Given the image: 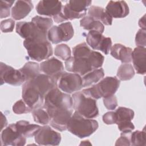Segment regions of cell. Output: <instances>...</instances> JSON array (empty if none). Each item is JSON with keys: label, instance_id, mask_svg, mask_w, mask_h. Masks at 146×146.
Returning <instances> with one entry per match:
<instances>
[{"label": "cell", "instance_id": "cell-18", "mask_svg": "<svg viewBox=\"0 0 146 146\" xmlns=\"http://www.w3.org/2000/svg\"><path fill=\"white\" fill-rule=\"evenodd\" d=\"M62 4L59 1H40L36 6L37 13L42 15L55 17L62 10Z\"/></svg>", "mask_w": 146, "mask_h": 146}, {"label": "cell", "instance_id": "cell-32", "mask_svg": "<svg viewBox=\"0 0 146 146\" xmlns=\"http://www.w3.org/2000/svg\"><path fill=\"white\" fill-rule=\"evenodd\" d=\"M92 50L86 43H82L75 46L72 49L73 56L76 58H88Z\"/></svg>", "mask_w": 146, "mask_h": 146}, {"label": "cell", "instance_id": "cell-22", "mask_svg": "<svg viewBox=\"0 0 146 146\" xmlns=\"http://www.w3.org/2000/svg\"><path fill=\"white\" fill-rule=\"evenodd\" d=\"M132 50L120 43H116L110 49V54L115 59L120 60L123 63L132 62Z\"/></svg>", "mask_w": 146, "mask_h": 146}, {"label": "cell", "instance_id": "cell-38", "mask_svg": "<svg viewBox=\"0 0 146 146\" xmlns=\"http://www.w3.org/2000/svg\"><path fill=\"white\" fill-rule=\"evenodd\" d=\"M14 1H1L0 14L1 18H6L10 15V7L14 3Z\"/></svg>", "mask_w": 146, "mask_h": 146}, {"label": "cell", "instance_id": "cell-11", "mask_svg": "<svg viewBox=\"0 0 146 146\" xmlns=\"http://www.w3.org/2000/svg\"><path fill=\"white\" fill-rule=\"evenodd\" d=\"M1 139L2 145L22 146L26 141V137L19 132L15 123L10 124L2 131Z\"/></svg>", "mask_w": 146, "mask_h": 146}, {"label": "cell", "instance_id": "cell-2", "mask_svg": "<svg viewBox=\"0 0 146 146\" xmlns=\"http://www.w3.org/2000/svg\"><path fill=\"white\" fill-rule=\"evenodd\" d=\"M120 86V80L116 77L107 76L97 84L84 89L83 92L87 96L96 100L115 94Z\"/></svg>", "mask_w": 146, "mask_h": 146}, {"label": "cell", "instance_id": "cell-36", "mask_svg": "<svg viewBox=\"0 0 146 146\" xmlns=\"http://www.w3.org/2000/svg\"><path fill=\"white\" fill-rule=\"evenodd\" d=\"M13 111L16 114L27 113L32 112L33 110L30 108L23 99L16 102L13 106Z\"/></svg>", "mask_w": 146, "mask_h": 146}, {"label": "cell", "instance_id": "cell-4", "mask_svg": "<svg viewBox=\"0 0 146 146\" xmlns=\"http://www.w3.org/2000/svg\"><path fill=\"white\" fill-rule=\"evenodd\" d=\"M91 3V1H69L63 6L61 13L53 18L54 20L56 23H60L67 20L83 18Z\"/></svg>", "mask_w": 146, "mask_h": 146}, {"label": "cell", "instance_id": "cell-40", "mask_svg": "<svg viewBox=\"0 0 146 146\" xmlns=\"http://www.w3.org/2000/svg\"><path fill=\"white\" fill-rule=\"evenodd\" d=\"M15 21L12 19H7L1 23V30L3 33H10L13 31Z\"/></svg>", "mask_w": 146, "mask_h": 146}, {"label": "cell", "instance_id": "cell-21", "mask_svg": "<svg viewBox=\"0 0 146 146\" xmlns=\"http://www.w3.org/2000/svg\"><path fill=\"white\" fill-rule=\"evenodd\" d=\"M146 48L144 47L137 46L132 52V61L133 67L139 74L144 75L146 72L145 67Z\"/></svg>", "mask_w": 146, "mask_h": 146}, {"label": "cell", "instance_id": "cell-31", "mask_svg": "<svg viewBox=\"0 0 146 146\" xmlns=\"http://www.w3.org/2000/svg\"><path fill=\"white\" fill-rule=\"evenodd\" d=\"M31 22L35 23L40 29L46 33H47L48 31L52 27L53 24V21L51 18L42 17L39 15L33 17L31 19Z\"/></svg>", "mask_w": 146, "mask_h": 146}, {"label": "cell", "instance_id": "cell-26", "mask_svg": "<svg viewBox=\"0 0 146 146\" xmlns=\"http://www.w3.org/2000/svg\"><path fill=\"white\" fill-rule=\"evenodd\" d=\"M80 26L84 29L89 31H96L103 33L104 30L103 24L90 16L84 17L80 21Z\"/></svg>", "mask_w": 146, "mask_h": 146}, {"label": "cell", "instance_id": "cell-8", "mask_svg": "<svg viewBox=\"0 0 146 146\" xmlns=\"http://www.w3.org/2000/svg\"><path fill=\"white\" fill-rule=\"evenodd\" d=\"M16 32L22 38L30 40H48L47 33L40 29L33 22H18L16 24Z\"/></svg>", "mask_w": 146, "mask_h": 146}, {"label": "cell", "instance_id": "cell-5", "mask_svg": "<svg viewBox=\"0 0 146 146\" xmlns=\"http://www.w3.org/2000/svg\"><path fill=\"white\" fill-rule=\"evenodd\" d=\"M43 108L47 109L72 110V98L67 93L62 92L58 87L50 90L44 98Z\"/></svg>", "mask_w": 146, "mask_h": 146}, {"label": "cell", "instance_id": "cell-42", "mask_svg": "<svg viewBox=\"0 0 146 146\" xmlns=\"http://www.w3.org/2000/svg\"><path fill=\"white\" fill-rule=\"evenodd\" d=\"M131 132H121L116 141L115 145H131Z\"/></svg>", "mask_w": 146, "mask_h": 146}, {"label": "cell", "instance_id": "cell-27", "mask_svg": "<svg viewBox=\"0 0 146 146\" xmlns=\"http://www.w3.org/2000/svg\"><path fill=\"white\" fill-rule=\"evenodd\" d=\"M19 70L22 73L25 82L35 78L40 74V71L39 64L33 62H27Z\"/></svg>", "mask_w": 146, "mask_h": 146}, {"label": "cell", "instance_id": "cell-9", "mask_svg": "<svg viewBox=\"0 0 146 146\" xmlns=\"http://www.w3.org/2000/svg\"><path fill=\"white\" fill-rule=\"evenodd\" d=\"M22 96L24 102L33 110L43 107L44 98L30 81H26L23 83Z\"/></svg>", "mask_w": 146, "mask_h": 146}, {"label": "cell", "instance_id": "cell-13", "mask_svg": "<svg viewBox=\"0 0 146 146\" xmlns=\"http://www.w3.org/2000/svg\"><path fill=\"white\" fill-rule=\"evenodd\" d=\"M87 44L94 50H100L107 55L112 47V41L110 37H106L102 33L96 31H90L86 35Z\"/></svg>", "mask_w": 146, "mask_h": 146}, {"label": "cell", "instance_id": "cell-39", "mask_svg": "<svg viewBox=\"0 0 146 146\" xmlns=\"http://www.w3.org/2000/svg\"><path fill=\"white\" fill-rule=\"evenodd\" d=\"M103 103L104 106L110 110H113L116 108L117 106V98L114 95L103 98Z\"/></svg>", "mask_w": 146, "mask_h": 146}, {"label": "cell", "instance_id": "cell-14", "mask_svg": "<svg viewBox=\"0 0 146 146\" xmlns=\"http://www.w3.org/2000/svg\"><path fill=\"white\" fill-rule=\"evenodd\" d=\"M35 141L39 145H58L61 141L60 134L50 126L41 127L35 135Z\"/></svg>", "mask_w": 146, "mask_h": 146}, {"label": "cell", "instance_id": "cell-28", "mask_svg": "<svg viewBox=\"0 0 146 146\" xmlns=\"http://www.w3.org/2000/svg\"><path fill=\"white\" fill-rule=\"evenodd\" d=\"M104 76V70L102 68L94 70L84 75L82 78L83 87L94 85L100 80Z\"/></svg>", "mask_w": 146, "mask_h": 146}, {"label": "cell", "instance_id": "cell-29", "mask_svg": "<svg viewBox=\"0 0 146 146\" xmlns=\"http://www.w3.org/2000/svg\"><path fill=\"white\" fill-rule=\"evenodd\" d=\"M135 75V71L131 64L123 63L118 68L117 76L120 80H128Z\"/></svg>", "mask_w": 146, "mask_h": 146}, {"label": "cell", "instance_id": "cell-17", "mask_svg": "<svg viewBox=\"0 0 146 146\" xmlns=\"http://www.w3.org/2000/svg\"><path fill=\"white\" fill-rule=\"evenodd\" d=\"M40 70L44 74L53 78L57 83L60 74L64 71V67L62 62L52 57L40 64Z\"/></svg>", "mask_w": 146, "mask_h": 146}, {"label": "cell", "instance_id": "cell-16", "mask_svg": "<svg viewBox=\"0 0 146 146\" xmlns=\"http://www.w3.org/2000/svg\"><path fill=\"white\" fill-rule=\"evenodd\" d=\"M65 68L69 71L84 76L94 70L88 58L71 56L65 62Z\"/></svg>", "mask_w": 146, "mask_h": 146}, {"label": "cell", "instance_id": "cell-45", "mask_svg": "<svg viewBox=\"0 0 146 146\" xmlns=\"http://www.w3.org/2000/svg\"><path fill=\"white\" fill-rule=\"evenodd\" d=\"M1 117H2V119H1V129H2V128L4 127H6L7 125V120H6L5 116H4L2 113H1Z\"/></svg>", "mask_w": 146, "mask_h": 146}, {"label": "cell", "instance_id": "cell-10", "mask_svg": "<svg viewBox=\"0 0 146 146\" xmlns=\"http://www.w3.org/2000/svg\"><path fill=\"white\" fill-rule=\"evenodd\" d=\"M46 110V109H45ZM50 117V125L59 131L67 129L68 121L72 115L73 109H47Z\"/></svg>", "mask_w": 146, "mask_h": 146}, {"label": "cell", "instance_id": "cell-1", "mask_svg": "<svg viewBox=\"0 0 146 146\" xmlns=\"http://www.w3.org/2000/svg\"><path fill=\"white\" fill-rule=\"evenodd\" d=\"M98 127L96 120L86 118L75 111L68 121L67 129L79 138H84L91 135Z\"/></svg>", "mask_w": 146, "mask_h": 146}, {"label": "cell", "instance_id": "cell-44", "mask_svg": "<svg viewBox=\"0 0 146 146\" xmlns=\"http://www.w3.org/2000/svg\"><path fill=\"white\" fill-rule=\"evenodd\" d=\"M145 15H144L142 18H141L139 21V25L143 30H145Z\"/></svg>", "mask_w": 146, "mask_h": 146}, {"label": "cell", "instance_id": "cell-41", "mask_svg": "<svg viewBox=\"0 0 146 146\" xmlns=\"http://www.w3.org/2000/svg\"><path fill=\"white\" fill-rule=\"evenodd\" d=\"M135 43L137 46L145 47L146 45V33L145 30L140 29L136 34Z\"/></svg>", "mask_w": 146, "mask_h": 146}, {"label": "cell", "instance_id": "cell-33", "mask_svg": "<svg viewBox=\"0 0 146 146\" xmlns=\"http://www.w3.org/2000/svg\"><path fill=\"white\" fill-rule=\"evenodd\" d=\"M145 131L144 129L143 131H136L131 133V145H145Z\"/></svg>", "mask_w": 146, "mask_h": 146}, {"label": "cell", "instance_id": "cell-24", "mask_svg": "<svg viewBox=\"0 0 146 146\" xmlns=\"http://www.w3.org/2000/svg\"><path fill=\"white\" fill-rule=\"evenodd\" d=\"M88 15L94 19L101 22L105 25H112V18L103 7L91 6L88 9Z\"/></svg>", "mask_w": 146, "mask_h": 146}, {"label": "cell", "instance_id": "cell-46", "mask_svg": "<svg viewBox=\"0 0 146 146\" xmlns=\"http://www.w3.org/2000/svg\"><path fill=\"white\" fill-rule=\"evenodd\" d=\"M90 144V145H91V144L90 143V141H89V140H85V141H82V142L81 143V144H80V145H83V144H84V145H86V144Z\"/></svg>", "mask_w": 146, "mask_h": 146}, {"label": "cell", "instance_id": "cell-7", "mask_svg": "<svg viewBox=\"0 0 146 146\" xmlns=\"http://www.w3.org/2000/svg\"><path fill=\"white\" fill-rule=\"evenodd\" d=\"M56 84L58 88L64 92L72 94L83 87V80L78 74L63 71L58 78Z\"/></svg>", "mask_w": 146, "mask_h": 146}, {"label": "cell", "instance_id": "cell-23", "mask_svg": "<svg viewBox=\"0 0 146 146\" xmlns=\"http://www.w3.org/2000/svg\"><path fill=\"white\" fill-rule=\"evenodd\" d=\"M30 1H18L11 9V17L15 20H20L26 17L33 9Z\"/></svg>", "mask_w": 146, "mask_h": 146}, {"label": "cell", "instance_id": "cell-15", "mask_svg": "<svg viewBox=\"0 0 146 146\" xmlns=\"http://www.w3.org/2000/svg\"><path fill=\"white\" fill-rule=\"evenodd\" d=\"M115 112L116 115V124L121 132H131L135 129V125L131 122L134 117V112L132 110L119 107Z\"/></svg>", "mask_w": 146, "mask_h": 146}, {"label": "cell", "instance_id": "cell-6", "mask_svg": "<svg viewBox=\"0 0 146 146\" xmlns=\"http://www.w3.org/2000/svg\"><path fill=\"white\" fill-rule=\"evenodd\" d=\"M23 45L29 56L38 62L48 58L53 54L51 44L48 40L25 39Z\"/></svg>", "mask_w": 146, "mask_h": 146}, {"label": "cell", "instance_id": "cell-30", "mask_svg": "<svg viewBox=\"0 0 146 146\" xmlns=\"http://www.w3.org/2000/svg\"><path fill=\"white\" fill-rule=\"evenodd\" d=\"M32 115L34 121L42 125H47L50 123V117L46 110L41 107L35 108L32 111Z\"/></svg>", "mask_w": 146, "mask_h": 146}, {"label": "cell", "instance_id": "cell-3", "mask_svg": "<svg viewBox=\"0 0 146 146\" xmlns=\"http://www.w3.org/2000/svg\"><path fill=\"white\" fill-rule=\"evenodd\" d=\"M73 109L83 117L93 119L99 115L96 100L84 94L82 91H76L72 96Z\"/></svg>", "mask_w": 146, "mask_h": 146}, {"label": "cell", "instance_id": "cell-43", "mask_svg": "<svg viewBox=\"0 0 146 146\" xmlns=\"http://www.w3.org/2000/svg\"><path fill=\"white\" fill-rule=\"evenodd\" d=\"M103 121L106 124H113L116 123V115L115 112L109 111L103 116Z\"/></svg>", "mask_w": 146, "mask_h": 146}, {"label": "cell", "instance_id": "cell-20", "mask_svg": "<svg viewBox=\"0 0 146 146\" xmlns=\"http://www.w3.org/2000/svg\"><path fill=\"white\" fill-rule=\"evenodd\" d=\"M105 10L112 18H124L129 12L128 6L124 1H110Z\"/></svg>", "mask_w": 146, "mask_h": 146}, {"label": "cell", "instance_id": "cell-19", "mask_svg": "<svg viewBox=\"0 0 146 146\" xmlns=\"http://www.w3.org/2000/svg\"><path fill=\"white\" fill-rule=\"evenodd\" d=\"M30 81L44 98L46 94L51 89L57 87L56 82L51 77L43 74H40Z\"/></svg>", "mask_w": 146, "mask_h": 146}, {"label": "cell", "instance_id": "cell-37", "mask_svg": "<svg viewBox=\"0 0 146 146\" xmlns=\"http://www.w3.org/2000/svg\"><path fill=\"white\" fill-rule=\"evenodd\" d=\"M47 39L53 44H57L62 42L58 26H53L47 32Z\"/></svg>", "mask_w": 146, "mask_h": 146}, {"label": "cell", "instance_id": "cell-34", "mask_svg": "<svg viewBox=\"0 0 146 146\" xmlns=\"http://www.w3.org/2000/svg\"><path fill=\"white\" fill-rule=\"evenodd\" d=\"M88 59L93 70L100 68L104 60V56L100 52L92 50L88 57Z\"/></svg>", "mask_w": 146, "mask_h": 146}, {"label": "cell", "instance_id": "cell-35", "mask_svg": "<svg viewBox=\"0 0 146 146\" xmlns=\"http://www.w3.org/2000/svg\"><path fill=\"white\" fill-rule=\"evenodd\" d=\"M54 54L62 60H66L71 57V51L68 46L66 44H60L55 47Z\"/></svg>", "mask_w": 146, "mask_h": 146}, {"label": "cell", "instance_id": "cell-25", "mask_svg": "<svg viewBox=\"0 0 146 146\" xmlns=\"http://www.w3.org/2000/svg\"><path fill=\"white\" fill-rule=\"evenodd\" d=\"M15 124L19 132L26 137L35 136L41 127L39 125L31 124L30 122L26 120L18 121Z\"/></svg>", "mask_w": 146, "mask_h": 146}, {"label": "cell", "instance_id": "cell-12", "mask_svg": "<svg viewBox=\"0 0 146 146\" xmlns=\"http://www.w3.org/2000/svg\"><path fill=\"white\" fill-rule=\"evenodd\" d=\"M1 84L7 83L13 86H20L25 82V79L19 70L1 62L0 64Z\"/></svg>", "mask_w": 146, "mask_h": 146}]
</instances>
